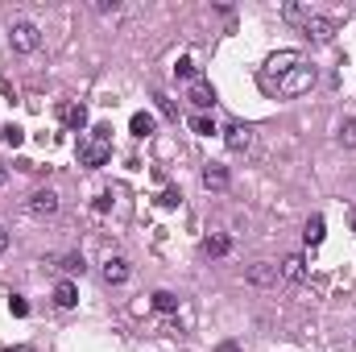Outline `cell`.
Returning a JSON list of instances; mask_svg holds the SVG:
<instances>
[{
    "instance_id": "1",
    "label": "cell",
    "mask_w": 356,
    "mask_h": 352,
    "mask_svg": "<svg viewBox=\"0 0 356 352\" xmlns=\"http://www.w3.org/2000/svg\"><path fill=\"white\" fill-rule=\"evenodd\" d=\"M108 137H112V129H108V125H99V129H91V137H83V141H79V162H83L88 170L108 166V158H112Z\"/></svg>"
},
{
    "instance_id": "2",
    "label": "cell",
    "mask_w": 356,
    "mask_h": 352,
    "mask_svg": "<svg viewBox=\"0 0 356 352\" xmlns=\"http://www.w3.org/2000/svg\"><path fill=\"white\" fill-rule=\"evenodd\" d=\"M315 67L311 63H302V67H294V71H286V75H277V79H266L269 88L277 91V95H302V91L315 88Z\"/></svg>"
},
{
    "instance_id": "3",
    "label": "cell",
    "mask_w": 356,
    "mask_h": 352,
    "mask_svg": "<svg viewBox=\"0 0 356 352\" xmlns=\"http://www.w3.org/2000/svg\"><path fill=\"white\" fill-rule=\"evenodd\" d=\"M8 46H13L17 54H33V50L42 46V29H38L33 21H13V29H8Z\"/></svg>"
},
{
    "instance_id": "4",
    "label": "cell",
    "mask_w": 356,
    "mask_h": 352,
    "mask_svg": "<svg viewBox=\"0 0 356 352\" xmlns=\"http://www.w3.org/2000/svg\"><path fill=\"white\" fill-rule=\"evenodd\" d=\"M336 29H340V25H336V17H323V13H315V17L302 25V33H307L315 46H327V42L336 38Z\"/></svg>"
},
{
    "instance_id": "5",
    "label": "cell",
    "mask_w": 356,
    "mask_h": 352,
    "mask_svg": "<svg viewBox=\"0 0 356 352\" xmlns=\"http://www.w3.org/2000/svg\"><path fill=\"white\" fill-rule=\"evenodd\" d=\"M302 63H307V58H302V54H298V50H277V54H269V75L266 79H277V75H286V71H294V67H302Z\"/></svg>"
},
{
    "instance_id": "6",
    "label": "cell",
    "mask_w": 356,
    "mask_h": 352,
    "mask_svg": "<svg viewBox=\"0 0 356 352\" xmlns=\"http://www.w3.org/2000/svg\"><path fill=\"white\" fill-rule=\"evenodd\" d=\"M245 278H249V286L269 290V286H277V282H282V269H277V265H269V262H257V265H249V269H245Z\"/></svg>"
},
{
    "instance_id": "7",
    "label": "cell",
    "mask_w": 356,
    "mask_h": 352,
    "mask_svg": "<svg viewBox=\"0 0 356 352\" xmlns=\"http://www.w3.org/2000/svg\"><path fill=\"white\" fill-rule=\"evenodd\" d=\"M224 141H228L232 154H249V150H253V129H249V125H228V129H224Z\"/></svg>"
},
{
    "instance_id": "8",
    "label": "cell",
    "mask_w": 356,
    "mask_h": 352,
    "mask_svg": "<svg viewBox=\"0 0 356 352\" xmlns=\"http://www.w3.org/2000/svg\"><path fill=\"white\" fill-rule=\"evenodd\" d=\"M129 273H133V265L124 262V257H108L104 269H99V278H104L108 286H124V282H129Z\"/></svg>"
},
{
    "instance_id": "9",
    "label": "cell",
    "mask_w": 356,
    "mask_h": 352,
    "mask_svg": "<svg viewBox=\"0 0 356 352\" xmlns=\"http://www.w3.org/2000/svg\"><path fill=\"white\" fill-rule=\"evenodd\" d=\"M186 99L195 104V112H207V108H216V88H211L207 79H199V83H191Z\"/></svg>"
},
{
    "instance_id": "10",
    "label": "cell",
    "mask_w": 356,
    "mask_h": 352,
    "mask_svg": "<svg viewBox=\"0 0 356 352\" xmlns=\"http://www.w3.org/2000/svg\"><path fill=\"white\" fill-rule=\"evenodd\" d=\"M199 178H203V186H207V191H228V182H232L228 166H220V162H207Z\"/></svg>"
},
{
    "instance_id": "11",
    "label": "cell",
    "mask_w": 356,
    "mask_h": 352,
    "mask_svg": "<svg viewBox=\"0 0 356 352\" xmlns=\"http://www.w3.org/2000/svg\"><path fill=\"white\" fill-rule=\"evenodd\" d=\"M29 211L33 216H54L58 211V195L54 191H33L29 195Z\"/></svg>"
},
{
    "instance_id": "12",
    "label": "cell",
    "mask_w": 356,
    "mask_h": 352,
    "mask_svg": "<svg viewBox=\"0 0 356 352\" xmlns=\"http://www.w3.org/2000/svg\"><path fill=\"white\" fill-rule=\"evenodd\" d=\"M203 253H207V257H228V253H232V237H224V232H211V237L203 241Z\"/></svg>"
},
{
    "instance_id": "13",
    "label": "cell",
    "mask_w": 356,
    "mask_h": 352,
    "mask_svg": "<svg viewBox=\"0 0 356 352\" xmlns=\"http://www.w3.org/2000/svg\"><path fill=\"white\" fill-rule=\"evenodd\" d=\"M277 269H282V278H286V282H302V278H307V262H302V253H290Z\"/></svg>"
},
{
    "instance_id": "14",
    "label": "cell",
    "mask_w": 356,
    "mask_h": 352,
    "mask_svg": "<svg viewBox=\"0 0 356 352\" xmlns=\"http://www.w3.org/2000/svg\"><path fill=\"white\" fill-rule=\"evenodd\" d=\"M129 129H133V137H154V129H158V120L149 116V112H133V120H129Z\"/></svg>"
},
{
    "instance_id": "15",
    "label": "cell",
    "mask_w": 356,
    "mask_h": 352,
    "mask_svg": "<svg viewBox=\"0 0 356 352\" xmlns=\"http://www.w3.org/2000/svg\"><path fill=\"white\" fill-rule=\"evenodd\" d=\"M63 120H67L75 133H83V129H88V108H83V104H67V108H63Z\"/></svg>"
},
{
    "instance_id": "16",
    "label": "cell",
    "mask_w": 356,
    "mask_h": 352,
    "mask_svg": "<svg viewBox=\"0 0 356 352\" xmlns=\"http://www.w3.org/2000/svg\"><path fill=\"white\" fill-rule=\"evenodd\" d=\"M54 303H58L63 311H71V307L79 303V290H75V282H58V286H54Z\"/></svg>"
},
{
    "instance_id": "17",
    "label": "cell",
    "mask_w": 356,
    "mask_h": 352,
    "mask_svg": "<svg viewBox=\"0 0 356 352\" xmlns=\"http://www.w3.org/2000/svg\"><path fill=\"white\" fill-rule=\"evenodd\" d=\"M282 17H286V21H298V25H307V21L315 17V8H311V4H294V0H290V4H282Z\"/></svg>"
},
{
    "instance_id": "18",
    "label": "cell",
    "mask_w": 356,
    "mask_h": 352,
    "mask_svg": "<svg viewBox=\"0 0 356 352\" xmlns=\"http://www.w3.org/2000/svg\"><path fill=\"white\" fill-rule=\"evenodd\" d=\"M154 307H158L162 315H175L178 311V294L175 290H154Z\"/></svg>"
},
{
    "instance_id": "19",
    "label": "cell",
    "mask_w": 356,
    "mask_h": 352,
    "mask_svg": "<svg viewBox=\"0 0 356 352\" xmlns=\"http://www.w3.org/2000/svg\"><path fill=\"white\" fill-rule=\"evenodd\" d=\"M323 232H327V224H323V216H311V220H307V228H302V237H307V245H319V241H323Z\"/></svg>"
},
{
    "instance_id": "20",
    "label": "cell",
    "mask_w": 356,
    "mask_h": 352,
    "mask_svg": "<svg viewBox=\"0 0 356 352\" xmlns=\"http://www.w3.org/2000/svg\"><path fill=\"white\" fill-rule=\"evenodd\" d=\"M191 129H195L199 137H211V133H216V120H211L207 112H195V116H191Z\"/></svg>"
},
{
    "instance_id": "21",
    "label": "cell",
    "mask_w": 356,
    "mask_h": 352,
    "mask_svg": "<svg viewBox=\"0 0 356 352\" xmlns=\"http://www.w3.org/2000/svg\"><path fill=\"white\" fill-rule=\"evenodd\" d=\"M175 75L178 79H186V83H199V67H195V58H178Z\"/></svg>"
},
{
    "instance_id": "22",
    "label": "cell",
    "mask_w": 356,
    "mask_h": 352,
    "mask_svg": "<svg viewBox=\"0 0 356 352\" xmlns=\"http://www.w3.org/2000/svg\"><path fill=\"white\" fill-rule=\"evenodd\" d=\"M340 145H344V150H356V116L340 125Z\"/></svg>"
},
{
    "instance_id": "23",
    "label": "cell",
    "mask_w": 356,
    "mask_h": 352,
    "mask_svg": "<svg viewBox=\"0 0 356 352\" xmlns=\"http://www.w3.org/2000/svg\"><path fill=\"white\" fill-rule=\"evenodd\" d=\"M154 104H158V112H162L166 120H178V108H175V99H170V95H162V91H158V95H154Z\"/></svg>"
},
{
    "instance_id": "24",
    "label": "cell",
    "mask_w": 356,
    "mask_h": 352,
    "mask_svg": "<svg viewBox=\"0 0 356 352\" xmlns=\"http://www.w3.org/2000/svg\"><path fill=\"white\" fill-rule=\"evenodd\" d=\"M58 269H63V273H83V269H88V262H83L79 253H67V257H63V265H58Z\"/></svg>"
},
{
    "instance_id": "25",
    "label": "cell",
    "mask_w": 356,
    "mask_h": 352,
    "mask_svg": "<svg viewBox=\"0 0 356 352\" xmlns=\"http://www.w3.org/2000/svg\"><path fill=\"white\" fill-rule=\"evenodd\" d=\"M8 307H13V315H29V303H25L21 294H13V303H8Z\"/></svg>"
},
{
    "instance_id": "26",
    "label": "cell",
    "mask_w": 356,
    "mask_h": 352,
    "mask_svg": "<svg viewBox=\"0 0 356 352\" xmlns=\"http://www.w3.org/2000/svg\"><path fill=\"white\" fill-rule=\"evenodd\" d=\"M4 141H8V145H21V129H17V125H8V129H4Z\"/></svg>"
},
{
    "instance_id": "27",
    "label": "cell",
    "mask_w": 356,
    "mask_h": 352,
    "mask_svg": "<svg viewBox=\"0 0 356 352\" xmlns=\"http://www.w3.org/2000/svg\"><path fill=\"white\" fill-rule=\"evenodd\" d=\"M116 8H120L116 0H95V13H116Z\"/></svg>"
},
{
    "instance_id": "28",
    "label": "cell",
    "mask_w": 356,
    "mask_h": 352,
    "mask_svg": "<svg viewBox=\"0 0 356 352\" xmlns=\"http://www.w3.org/2000/svg\"><path fill=\"white\" fill-rule=\"evenodd\" d=\"M178 199H182V195H178V191H166V195H162V207H175Z\"/></svg>"
},
{
    "instance_id": "29",
    "label": "cell",
    "mask_w": 356,
    "mask_h": 352,
    "mask_svg": "<svg viewBox=\"0 0 356 352\" xmlns=\"http://www.w3.org/2000/svg\"><path fill=\"white\" fill-rule=\"evenodd\" d=\"M216 352H241V344H236V340H224V344H220Z\"/></svg>"
},
{
    "instance_id": "30",
    "label": "cell",
    "mask_w": 356,
    "mask_h": 352,
    "mask_svg": "<svg viewBox=\"0 0 356 352\" xmlns=\"http://www.w3.org/2000/svg\"><path fill=\"white\" fill-rule=\"evenodd\" d=\"M8 249V228H0V253Z\"/></svg>"
},
{
    "instance_id": "31",
    "label": "cell",
    "mask_w": 356,
    "mask_h": 352,
    "mask_svg": "<svg viewBox=\"0 0 356 352\" xmlns=\"http://www.w3.org/2000/svg\"><path fill=\"white\" fill-rule=\"evenodd\" d=\"M4 178H8V170H4V166H0V186H4Z\"/></svg>"
},
{
    "instance_id": "32",
    "label": "cell",
    "mask_w": 356,
    "mask_h": 352,
    "mask_svg": "<svg viewBox=\"0 0 356 352\" xmlns=\"http://www.w3.org/2000/svg\"><path fill=\"white\" fill-rule=\"evenodd\" d=\"M353 228H356V211H353Z\"/></svg>"
}]
</instances>
